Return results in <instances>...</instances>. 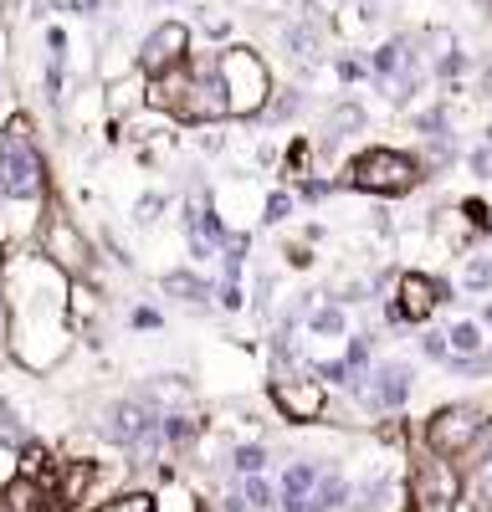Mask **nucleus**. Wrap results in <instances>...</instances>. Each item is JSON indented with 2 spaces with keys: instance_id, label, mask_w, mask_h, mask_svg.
I'll list each match as a JSON object with an SVG mask.
<instances>
[{
  "instance_id": "obj_1",
  "label": "nucleus",
  "mask_w": 492,
  "mask_h": 512,
  "mask_svg": "<svg viewBox=\"0 0 492 512\" xmlns=\"http://www.w3.org/2000/svg\"><path fill=\"white\" fill-rule=\"evenodd\" d=\"M0 297H6V318H11L6 364H16L31 379L57 374L77 349L72 277L57 262H47L36 246L6 251L0 256Z\"/></svg>"
},
{
  "instance_id": "obj_2",
  "label": "nucleus",
  "mask_w": 492,
  "mask_h": 512,
  "mask_svg": "<svg viewBox=\"0 0 492 512\" xmlns=\"http://www.w3.org/2000/svg\"><path fill=\"white\" fill-rule=\"evenodd\" d=\"M0 195L6 200H47L52 195V159L26 113L0 123Z\"/></svg>"
},
{
  "instance_id": "obj_3",
  "label": "nucleus",
  "mask_w": 492,
  "mask_h": 512,
  "mask_svg": "<svg viewBox=\"0 0 492 512\" xmlns=\"http://www.w3.org/2000/svg\"><path fill=\"white\" fill-rule=\"evenodd\" d=\"M426 164L416 149H395V144H369L349 159L344 169V185L354 195H369V200H405L426 185Z\"/></svg>"
},
{
  "instance_id": "obj_4",
  "label": "nucleus",
  "mask_w": 492,
  "mask_h": 512,
  "mask_svg": "<svg viewBox=\"0 0 492 512\" xmlns=\"http://www.w3.org/2000/svg\"><path fill=\"white\" fill-rule=\"evenodd\" d=\"M416 441H421L431 456H446V461L467 466L477 451H487V446H492V410H487V405H477V400H451V405H436V410L421 420Z\"/></svg>"
},
{
  "instance_id": "obj_5",
  "label": "nucleus",
  "mask_w": 492,
  "mask_h": 512,
  "mask_svg": "<svg viewBox=\"0 0 492 512\" xmlns=\"http://www.w3.org/2000/svg\"><path fill=\"white\" fill-rule=\"evenodd\" d=\"M36 251L47 256V262H57L72 282H82V277H93L98 282V241L82 231V221L72 216V210L52 195L47 200V216H41V231H36Z\"/></svg>"
},
{
  "instance_id": "obj_6",
  "label": "nucleus",
  "mask_w": 492,
  "mask_h": 512,
  "mask_svg": "<svg viewBox=\"0 0 492 512\" xmlns=\"http://www.w3.org/2000/svg\"><path fill=\"white\" fill-rule=\"evenodd\" d=\"M216 72H221V88H226L231 118L257 123L262 108H267V98L277 93L272 67L262 62V52H252L246 41H236V47H221V52H216Z\"/></svg>"
},
{
  "instance_id": "obj_7",
  "label": "nucleus",
  "mask_w": 492,
  "mask_h": 512,
  "mask_svg": "<svg viewBox=\"0 0 492 512\" xmlns=\"http://www.w3.org/2000/svg\"><path fill=\"white\" fill-rule=\"evenodd\" d=\"M446 303H457V297H451V282L436 277V272H421V267L395 272V287L380 297L385 328H426Z\"/></svg>"
},
{
  "instance_id": "obj_8",
  "label": "nucleus",
  "mask_w": 492,
  "mask_h": 512,
  "mask_svg": "<svg viewBox=\"0 0 492 512\" xmlns=\"http://www.w3.org/2000/svg\"><path fill=\"white\" fill-rule=\"evenodd\" d=\"M457 507H462V466L421 446L405 472V512H457Z\"/></svg>"
},
{
  "instance_id": "obj_9",
  "label": "nucleus",
  "mask_w": 492,
  "mask_h": 512,
  "mask_svg": "<svg viewBox=\"0 0 492 512\" xmlns=\"http://www.w3.org/2000/svg\"><path fill=\"white\" fill-rule=\"evenodd\" d=\"M416 364H405V359H375L364 374H359V384H354V400L364 405V415L369 420H395V415H405L410 410V400H416Z\"/></svg>"
},
{
  "instance_id": "obj_10",
  "label": "nucleus",
  "mask_w": 492,
  "mask_h": 512,
  "mask_svg": "<svg viewBox=\"0 0 492 512\" xmlns=\"http://www.w3.org/2000/svg\"><path fill=\"white\" fill-rule=\"evenodd\" d=\"M267 400H272V410H277L287 425H318V420L328 415V400H334V390L318 379V364H313V369H293V374H272Z\"/></svg>"
},
{
  "instance_id": "obj_11",
  "label": "nucleus",
  "mask_w": 492,
  "mask_h": 512,
  "mask_svg": "<svg viewBox=\"0 0 492 512\" xmlns=\"http://www.w3.org/2000/svg\"><path fill=\"white\" fill-rule=\"evenodd\" d=\"M195 52H190V26L185 21H159L144 41H139V72L144 77H159V72H170V67H185Z\"/></svg>"
},
{
  "instance_id": "obj_12",
  "label": "nucleus",
  "mask_w": 492,
  "mask_h": 512,
  "mask_svg": "<svg viewBox=\"0 0 492 512\" xmlns=\"http://www.w3.org/2000/svg\"><path fill=\"white\" fill-rule=\"evenodd\" d=\"M47 200H52V195H47ZM47 200H6V195H0V256L36 246L41 216H47Z\"/></svg>"
},
{
  "instance_id": "obj_13",
  "label": "nucleus",
  "mask_w": 492,
  "mask_h": 512,
  "mask_svg": "<svg viewBox=\"0 0 492 512\" xmlns=\"http://www.w3.org/2000/svg\"><path fill=\"white\" fill-rule=\"evenodd\" d=\"M364 108L359 103H334L323 113V123H318V134H313V159H334L354 134H364Z\"/></svg>"
},
{
  "instance_id": "obj_14",
  "label": "nucleus",
  "mask_w": 492,
  "mask_h": 512,
  "mask_svg": "<svg viewBox=\"0 0 492 512\" xmlns=\"http://www.w3.org/2000/svg\"><path fill=\"white\" fill-rule=\"evenodd\" d=\"M323 456H293L287 461V472L277 477V512H308V497L323 477Z\"/></svg>"
},
{
  "instance_id": "obj_15",
  "label": "nucleus",
  "mask_w": 492,
  "mask_h": 512,
  "mask_svg": "<svg viewBox=\"0 0 492 512\" xmlns=\"http://www.w3.org/2000/svg\"><path fill=\"white\" fill-rule=\"evenodd\" d=\"M159 292L175 297V303H185L190 313H211V308H216V282L205 277L200 267H190V262L159 272Z\"/></svg>"
},
{
  "instance_id": "obj_16",
  "label": "nucleus",
  "mask_w": 492,
  "mask_h": 512,
  "mask_svg": "<svg viewBox=\"0 0 492 512\" xmlns=\"http://www.w3.org/2000/svg\"><path fill=\"white\" fill-rule=\"evenodd\" d=\"M354 477L344 472L339 461H328L323 466V477H318V487H313V497H308V512H349V502H354Z\"/></svg>"
},
{
  "instance_id": "obj_17",
  "label": "nucleus",
  "mask_w": 492,
  "mask_h": 512,
  "mask_svg": "<svg viewBox=\"0 0 492 512\" xmlns=\"http://www.w3.org/2000/svg\"><path fill=\"white\" fill-rule=\"evenodd\" d=\"M457 512H492V446L462 466V507Z\"/></svg>"
},
{
  "instance_id": "obj_18",
  "label": "nucleus",
  "mask_w": 492,
  "mask_h": 512,
  "mask_svg": "<svg viewBox=\"0 0 492 512\" xmlns=\"http://www.w3.org/2000/svg\"><path fill=\"white\" fill-rule=\"evenodd\" d=\"M303 333H308V338H323V344H339V338H349V333H354V328H349V308H344V303H334L328 292H318L313 313L303 318Z\"/></svg>"
},
{
  "instance_id": "obj_19",
  "label": "nucleus",
  "mask_w": 492,
  "mask_h": 512,
  "mask_svg": "<svg viewBox=\"0 0 492 512\" xmlns=\"http://www.w3.org/2000/svg\"><path fill=\"white\" fill-rule=\"evenodd\" d=\"M282 52L293 57L303 72L323 62V26L318 21H287L282 26Z\"/></svg>"
},
{
  "instance_id": "obj_20",
  "label": "nucleus",
  "mask_w": 492,
  "mask_h": 512,
  "mask_svg": "<svg viewBox=\"0 0 492 512\" xmlns=\"http://www.w3.org/2000/svg\"><path fill=\"white\" fill-rule=\"evenodd\" d=\"M226 466H231V477H267V466H272V446L267 441H236L226 451Z\"/></svg>"
},
{
  "instance_id": "obj_21",
  "label": "nucleus",
  "mask_w": 492,
  "mask_h": 512,
  "mask_svg": "<svg viewBox=\"0 0 492 512\" xmlns=\"http://www.w3.org/2000/svg\"><path fill=\"white\" fill-rule=\"evenodd\" d=\"M303 108H308V88H277V93L267 98V108H262L257 123H267V128H287L293 118H303Z\"/></svg>"
},
{
  "instance_id": "obj_22",
  "label": "nucleus",
  "mask_w": 492,
  "mask_h": 512,
  "mask_svg": "<svg viewBox=\"0 0 492 512\" xmlns=\"http://www.w3.org/2000/svg\"><path fill=\"white\" fill-rule=\"evenodd\" d=\"M0 512H47V487L16 477L11 487H0Z\"/></svg>"
},
{
  "instance_id": "obj_23",
  "label": "nucleus",
  "mask_w": 492,
  "mask_h": 512,
  "mask_svg": "<svg viewBox=\"0 0 492 512\" xmlns=\"http://www.w3.org/2000/svg\"><path fill=\"white\" fill-rule=\"evenodd\" d=\"M446 333V344H451V354H487V328L477 323V318H457L451 328H441Z\"/></svg>"
},
{
  "instance_id": "obj_24",
  "label": "nucleus",
  "mask_w": 492,
  "mask_h": 512,
  "mask_svg": "<svg viewBox=\"0 0 492 512\" xmlns=\"http://www.w3.org/2000/svg\"><path fill=\"white\" fill-rule=\"evenodd\" d=\"M467 297H492V251H472L462 262V282H457Z\"/></svg>"
},
{
  "instance_id": "obj_25",
  "label": "nucleus",
  "mask_w": 492,
  "mask_h": 512,
  "mask_svg": "<svg viewBox=\"0 0 492 512\" xmlns=\"http://www.w3.org/2000/svg\"><path fill=\"white\" fill-rule=\"evenodd\" d=\"M298 210H303V200L293 195V185H277V190L262 200V226H272V231H277V226H287V221H293Z\"/></svg>"
},
{
  "instance_id": "obj_26",
  "label": "nucleus",
  "mask_w": 492,
  "mask_h": 512,
  "mask_svg": "<svg viewBox=\"0 0 492 512\" xmlns=\"http://www.w3.org/2000/svg\"><path fill=\"white\" fill-rule=\"evenodd\" d=\"M375 354H380V333H375V328H354V333L344 338V359H349L354 374H364L369 364H375Z\"/></svg>"
},
{
  "instance_id": "obj_27",
  "label": "nucleus",
  "mask_w": 492,
  "mask_h": 512,
  "mask_svg": "<svg viewBox=\"0 0 492 512\" xmlns=\"http://www.w3.org/2000/svg\"><path fill=\"white\" fill-rule=\"evenodd\" d=\"M236 497L246 502V512H277V482L267 477H236Z\"/></svg>"
},
{
  "instance_id": "obj_28",
  "label": "nucleus",
  "mask_w": 492,
  "mask_h": 512,
  "mask_svg": "<svg viewBox=\"0 0 492 512\" xmlns=\"http://www.w3.org/2000/svg\"><path fill=\"white\" fill-rule=\"evenodd\" d=\"M339 190H349L344 175H339V180H334V175H298V180H293V195H298L303 205H323V200H334Z\"/></svg>"
},
{
  "instance_id": "obj_29",
  "label": "nucleus",
  "mask_w": 492,
  "mask_h": 512,
  "mask_svg": "<svg viewBox=\"0 0 492 512\" xmlns=\"http://www.w3.org/2000/svg\"><path fill=\"white\" fill-rule=\"evenodd\" d=\"M93 512H159V497H154L149 487H123V492H113L108 502H98Z\"/></svg>"
},
{
  "instance_id": "obj_30",
  "label": "nucleus",
  "mask_w": 492,
  "mask_h": 512,
  "mask_svg": "<svg viewBox=\"0 0 492 512\" xmlns=\"http://www.w3.org/2000/svg\"><path fill=\"white\" fill-rule=\"evenodd\" d=\"M410 128L426 139V144H441V139H451V108L446 103H436V108H421L416 118H410Z\"/></svg>"
},
{
  "instance_id": "obj_31",
  "label": "nucleus",
  "mask_w": 492,
  "mask_h": 512,
  "mask_svg": "<svg viewBox=\"0 0 492 512\" xmlns=\"http://www.w3.org/2000/svg\"><path fill=\"white\" fill-rule=\"evenodd\" d=\"M170 205H175V200L164 195V190H149V195H139V200H134V226H159V216H164Z\"/></svg>"
},
{
  "instance_id": "obj_32",
  "label": "nucleus",
  "mask_w": 492,
  "mask_h": 512,
  "mask_svg": "<svg viewBox=\"0 0 492 512\" xmlns=\"http://www.w3.org/2000/svg\"><path fill=\"white\" fill-rule=\"evenodd\" d=\"M123 323H129L134 333H164V308H154V303H134L129 313H123Z\"/></svg>"
},
{
  "instance_id": "obj_33",
  "label": "nucleus",
  "mask_w": 492,
  "mask_h": 512,
  "mask_svg": "<svg viewBox=\"0 0 492 512\" xmlns=\"http://www.w3.org/2000/svg\"><path fill=\"white\" fill-rule=\"evenodd\" d=\"M467 67H472V57H467V52H457V41H451L446 52H436V77H441V82H457Z\"/></svg>"
},
{
  "instance_id": "obj_34",
  "label": "nucleus",
  "mask_w": 492,
  "mask_h": 512,
  "mask_svg": "<svg viewBox=\"0 0 492 512\" xmlns=\"http://www.w3.org/2000/svg\"><path fill=\"white\" fill-rule=\"evenodd\" d=\"M216 308H221V313H246V282L216 277Z\"/></svg>"
},
{
  "instance_id": "obj_35",
  "label": "nucleus",
  "mask_w": 492,
  "mask_h": 512,
  "mask_svg": "<svg viewBox=\"0 0 492 512\" xmlns=\"http://www.w3.org/2000/svg\"><path fill=\"white\" fill-rule=\"evenodd\" d=\"M416 349H421L426 364H446V359H451V344H446V333H441V328H426Z\"/></svg>"
},
{
  "instance_id": "obj_36",
  "label": "nucleus",
  "mask_w": 492,
  "mask_h": 512,
  "mask_svg": "<svg viewBox=\"0 0 492 512\" xmlns=\"http://www.w3.org/2000/svg\"><path fill=\"white\" fill-rule=\"evenodd\" d=\"M313 262H318V256H313V241H282V267L308 272Z\"/></svg>"
},
{
  "instance_id": "obj_37",
  "label": "nucleus",
  "mask_w": 492,
  "mask_h": 512,
  "mask_svg": "<svg viewBox=\"0 0 492 512\" xmlns=\"http://www.w3.org/2000/svg\"><path fill=\"white\" fill-rule=\"evenodd\" d=\"M334 77L344 82V88H354V82L369 77V62H359V57H334Z\"/></svg>"
},
{
  "instance_id": "obj_38",
  "label": "nucleus",
  "mask_w": 492,
  "mask_h": 512,
  "mask_svg": "<svg viewBox=\"0 0 492 512\" xmlns=\"http://www.w3.org/2000/svg\"><path fill=\"white\" fill-rule=\"evenodd\" d=\"M16 477H21V456L11 446H0V487H11Z\"/></svg>"
},
{
  "instance_id": "obj_39",
  "label": "nucleus",
  "mask_w": 492,
  "mask_h": 512,
  "mask_svg": "<svg viewBox=\"0 0 492 512\" xmlns=\"http://www.w3.org/2000/svg\"><path fill=\"white\" fill-rule=\"evenodd\" d=\"M467 169H472L477 180H492V149H487V144L472 149V154H467Z\"/></svg>"
},
{
  "instance_id": "obj_40",
  "label": "nucleus",
  "mask_w": 492,
  "mask_h": 512,
  "mask_svg": "<svg viewBox=\"0 0 492 512\" xmlns=\"http://www.w3.org/2000/svg\"><path fill=\"white\" fill-rule=\"evenodd\" d=\"M6 344H11V318H6V297H0V364H6Z\"/></svg>"
},
{
  "instance_id": "obj_41",
  "label": "nucleus",
  "mask_w": 492,
  "mask_h": 512,
  "mask_svg": "<svg viewBox=\"0 0 492 512\" xmlns=\"http://www.w3.org/2000/svg\"><path fill=\"white\" fill-rule=\"evenodd\" d=\"M482 93H487V98H492V62H487V67H482Z\"/></svg>"
},
{
  "instance_id": "obj_42",
  "label": "nucleus",
  "mask_w": 492,
  "mask_h": 512,
  "mask_svg": "<svg viewBox=\"0 0 492 512\" xmlns=\"http://www.w3.org/2000/svg\"><path fill=\"white\" fill-rule=\"evenodd\" d=\"M482 328H492V297H487V303H482V318H477Z\"/></svg>"
},
{
  "instance_id": "obj_43",
  "label": "nucleus",
  "mask_w": 492,
  "mask_h": 512,
  "mask_svg": "<svg viewBox=\"0 0 492 512\" xmlns=\"http://www.w3.org/2000/svg\"><path fill=\"white\" fill-rule=\"evenodd\" d=\"M482 144H487V149H492V123H487V128H482Z\"/></svg>"
},
{
  "instance_id": "obj_44",
  "label": "nucleus",
  "mask_w": 492,
  "mask_h": 512,
  "mask_svg": "<svg viewBox=\"0 0 492 512\" xmlns=\"http://www.w3.org/2000/svg\"><path fill=\"white\" fill-rule=\"evenodd\" d=\"M487 236H492V210H487Z\"/></svg>"
},
{
  "instance_id": "obj_45",
  "label": "nucleus",
  "mask_w": 492,
  "mask_h": 512,
  "mask_svg": "<svg viewBox=\"0 0 492 512\" xmlns=\"http://www.w3.org/2000/svg\"><path fill=\"white\" fill-rule=\"evenodd\" d=\"M154 6H175V0H154Z\"/></svg>"
},
{
  "instance_id": "obj_46",
  "label": "nucleus",
  "mask_w": 492,
  "mask_h": 512,
  "mask_svg": "<svg viewBox=\"0 0 492 512\" xmlns=\"http://www.w3.org/2000/svg\"><path fill=\"white\" fill-rule=\"evenodd\" d=\"M0 93H6V77H0Z\"/></svg>"
},
{
  "instance_id": "obj_47",
  "label": "nucleus",
  "mask_w": 492,
  "mask_h": 512,
  "mask_svg": "<svg viewBox=\"0 0 492 512\" xmlns=\"http://www.w3.org/2000/svg\"><path fill=\"white\" fill-rule=\"evenodd\" d=\"M487 354H492V338H487Z\"/></svg>"
}]
</instances>
